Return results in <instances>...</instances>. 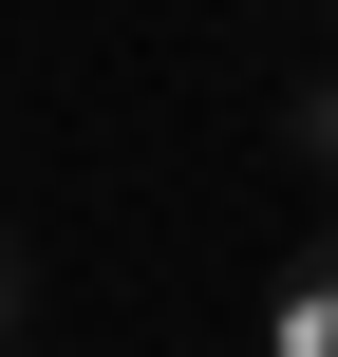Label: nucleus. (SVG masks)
I'll return each mask as SVG.
<instances>
[{
	"instance_id": "1",
	"label": "nucleus",
	"mask_w": 338,
	"mask_h": 357,
	"mask_svg": "<svg viewBox=\"0 0 338 357\" xmlns=\"http://www.w3.org/2000/svg\"><path fill=\"white\" fill-rule=\"evenodd\" d=\"M263 357H338V226H301V264L263 301Z\"/></svg>"
},
{
	"instance_id": "2",
	"label": "nucleus",
	"mask_w": 338,
	"mask_h": 357,
	"mask_svg": "<svg viewBox=\"0 0 338 357\" xmlns=\"http://www.w3.org/2000/svg\"><path fill=\"white\" fill-rule=\"evenodd\" d=\"M282 169H320V188H338V75H301V94H282Z\"/></svg>"
},
{
	"instance_id": "3",
	"label": "nucleus",
	"mask_w": 338,
	"mask_h": 357,
	"mask_svg": "<svg viewBox=\"0 0 338 357\" xmlns=\"http://www.w3.org/2000/svg\"><path fill=\"white\" fill-rule=\"evenodd\" d=\"M19 320H38V245L0 226V339H19Z\"/></svg>"
},
{
	"instance_id": "4",
	"label": "nucleus",
	"mask_w": 338,
	"mask_h": 357,
	"mask_svg": "<svg viewBox=\"0 0 338 357\" xmlns=\"http://www.w3.org/2000/svg\"><path fill=\"white\" fill-rule=\"evenodd\" d=\"M320 19H338V0H320Z\"/></svg>"
}]
</instances>
